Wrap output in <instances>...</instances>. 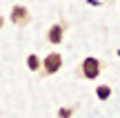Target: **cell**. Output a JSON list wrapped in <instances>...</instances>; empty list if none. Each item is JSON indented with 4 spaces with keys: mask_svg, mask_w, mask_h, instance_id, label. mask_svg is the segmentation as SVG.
I'll return each mask as SVG.
<instances>
[{
    "mask_svg": "<svg viewBox=\"0 0 120 118\" xmlns=\"http://www.w3.org/2000/svg\"><path fill=\"white\" fill-rule=\"evenodd\" d=\"M58 116H60V118H69V116H71V109H60Z\"/></svg>",
    "mask_w": 120,
    "mask_h": 118,
    "instance_id": "52a82bcc",
    "label": "cell"
},
{
    "mask_svg": "<svg viewBox=\"0 0 120 118\" xmlns=\"http://www.w3.org/2000/svg\"><path fill=\"white\" fill-rule=\"evenodd\" d=\"M62 34H64V27L62 25H53V27H49V31H47V40L51 45H60L62 42Z\"/></svg>",
    "mask_w": 120,
    "mask_h": 118,
    "instance_id": "277c9868",
    "label": "cell"
},
{
    "mask_svg": "<svg viewBox=\"0 0 120 118\" xmlns=\"http://www.w3.org/2000/svg\"><path fill=\"white\" fill-rule=\"evenodd\" d=\"M96 96H98V98H100V100H107V98H109V96H111V89H109V87H107V85H100V87H98V89H96Z\"/></svg>",
    "mask_w": 120,
    "mask_h": 118,
    "instance_id": "5b68a950",
    "label": "cell"
},
{
    "mask_svg": "<svg viewBox=\"0 0 120 118\" xmlns=\"http://www.w3.org/2000/svg\"><path fill=\"white\" fill-rule=\"evenodd\" d=\"M2 22H4V20H2V16H0V27H2Z\"/></svg>",
    "mask_w": 120,
    "mask_h": 118,
    "instance_id": "ba28073f",
    "label": "cell"
},
{
    "mask_svg": "<svg viewBox=\"0 0 120 118\" xmlns=\"http://www.w3.org/2000/svg\"><path fill=\"white\" fill-rule=\"evenodd\" d=\"M27 67H29L31 71H36V69H40V58L36 56V53H31V56L27 58Z\"/></svg>",
    "mask_w": 120,
    "mask_h": 118,
    "instance_id": "8992f818",
    "label": "cell"
},
{
    "mask_svg": "<svg viewBox=\"0 0 120 118\" xmlns=\"http://www.w3.org/2000/svg\"><path fill=\"white\" fill-rule=\"evenodd\" d=\"M29 9L27 7H22V4H16V7L11 9V22L13 25H27V22H29Z\"/></svg>",
    "mask_w": 120,
    "mask_h": 118,
    "instance_id": "3957f363",
    "label": "cell"
},
{
    "mask_svg": "<svg viewBox=\"0 0 120 118\" xmlns=\"http://www.w3.org/2000/svg\"><path fill=\"white\" fill-rule=\"evenodd\" d=\"M100 69H102V65H100V60H98V58H94V56L85 58V60H82V65H80L82 76H85V78H89V80L98 78V76H100Z\"/></svg>",
    "mask_w": 120,
    "mask_h": 118,
    "instance_id": "6da1fadb",
    "label": "cell"
},
{
    "mask_svg": "<svg viewBox=\"0 0 120 118\" xmlns=\"http://www.w3.org/2000/svg\"><path fill=\"white\" fill-rule=\"evenodd\" d=\"M60 67H62V56L56 51H51L47 58L42 60V69L45 74H56V71H60Z\"/></svg>",
    "mask_w": 120,
    "mask_h": 118,
    "instance_id": "7a4b0ae2",
    "label": "cell"
}]
</instances>
